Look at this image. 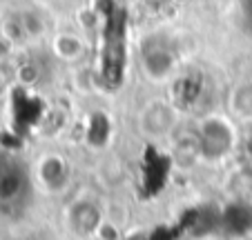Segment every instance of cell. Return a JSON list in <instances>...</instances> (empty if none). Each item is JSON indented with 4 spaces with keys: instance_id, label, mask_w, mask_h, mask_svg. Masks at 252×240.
<instances>
[{
    "instance_id": "1",
    "label": "cell",
    "mask_w": 252,
    "mask_h": 240,
    "mask_svg": "<svg viewBox=\"0 0 252 240\" xmlns=\"http://www.w3.org/2000/svg\"><path fill=\"white\" fill-rule=\"evenodd\" d=\"M234 145V133L223 120H208L199 133V149L205 158L219 160L228 156Z\"/></svg>"
},
{
    "instance_id": "2",
    "label": "cell",
    "mask_w": 252,
    "mask_h": 240,
    "mask_svg": "<svg viewBox=\"0 0 252 240\" xmlns=\"http://www.w3.org/2000/svg\"><path fill=\"white\" fill-rule=\"evenodd\" d=\"M27 191V171L14 162H0V203H16Z\"/></svg>"
},
{
    "instance_id": "3",
    "label": "cell",
    "mask_w": 252,
    "mask_h": 240,
    "mask_svg": "<svg viewBox=\"0 0 252 240\" xmlns=\"http://www.w3.org/2000/svg\"><path fill=\"white\" fill-rule=\"evenodd\" d=\"M69 220H71V227H74L78 234H92V231L98 227L100 216L94 209V205L83 203V205H76V207H74Z\"/></svg>"
}]
</instances>
